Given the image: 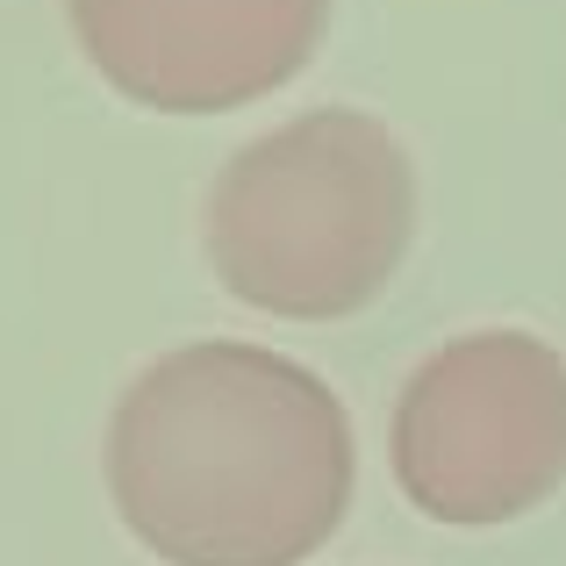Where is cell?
Segmentation results:
<instances>
[{
    "label": "cell",
    "instance_id": "obj_1",
    "mask_svg": "<svg viewBox=\"0 0 566 566\" xmlns=\"http://www.w3.org/2000/svg\"><path fill=\"white\" fill-rule=\"evenodd\" d=\"M352 416L265 345L151 359L108 423V495L166 566H302L352 510Z\"/></svg>",
    "mask_w": 566,
    "mask_h": 566
},
{
    "label": "cell",
    "instance_id": "obj_2",
    "mask_svg": "<svg viewBox=\"0 0 566 566\" xmlns=\"http://www.w3.org/2000/svg\"><path fill=\"white\" fill-rule=\"evenodd\" d=\"M416 237V172L387 123L308 108L251 137L208 193V265L259 316L331 323L395 280Z\"/></svg>",
    "mask_w": 566,
    "mask_h": 566
},
{
    "label": "cell",
    "instance_id": "obj_3",
    "mask_svg": "<svg viewBox=\"0 0 566 566\" xmlns=\"http://www.w3.org/2000/svg\"><path fill=\"white\" fill-rule=\"evenodd\" d=\"M395 481L459 531L516 524L566 481V359L531 331L438 345L395 401Z\"/></svg>",
    "mask_w": 566,
    "mask_h": 566
},
{
    "label": "cell",
    "instance_id": "obj_4",
    "mask_svg": "<svg viewBox=\"0 0 566 566\" xmlns=\"http://www.w3.org/2000/svg\"><path fill=\"white\" fill-rule=\"evenodd\" d=\"M86 65L158 115L265 101L316 57L331 0H65Z\"/></svg>",
    "mask_w": 566,
    "mask_h": 566
}]
</instances>
